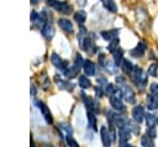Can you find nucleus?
Here are the masks:
<instances>
[{
    "instance_id": "obj_1",
    "label": "nucleus",
    "mask_w": 158,
    "mask_h": 147,
    "mask_svg": "<svg viewBox=\"0 0 158 147\" xmlns=\"http://www.w3.org/2000/svg\"><path fill=\"white\" fill-rule=\"evenodd\" d=\"M116 82L118 83V88L121 89V91H122V95H123L125 100H126L127 103L133 104V103L136 101L135 91H133V90H132V88L126 83L125 78H122V77H116Z\"/></svg>"
},
{
    "instance_id": "obj_2",
    "label": "nucleus",
    "mask_w": 158,
    "mask_h": 147,
    "mask_svg": "<svg viewBox=\"0 0 158 147\" xmlns=\"http://www.w3.org/2000/svg\"><path fill=\"white\" fill-rule=\"evenodd\" d=\"M132 74V79L133 82L136 83V85L139 88V89H144V86L147 85V74L144 73V70L137 65H135L133 68V72L131 73Z\"/></svg>"
},
{
    "instance_id": "obj_3",
    "label": "nucleus",
    "mask_w": 158,
    "mask_h": 147,
    "mask_svg": "<svg viewBox=\"0 0 158 147\" xmlns=\"http://www.w3.org/2000/svg\"><path fill=\"white\" fill-rule=\"evenodd\" d=\"M47 2H48V5H49V6L54 7L57 11H59V12H62V14L68 15V14H70V12L73 11V7H72L69 4L64 2V1H58V0H47Z\"/></svg>"
},
{
    "instance_id": "obj_4",
    "label": "nucleus",
    "mask_w": 158,
    "mask_h": 147,
    "mask_svg": "<svg viewBox=\"0 0 158 147\" xmlns=\"http://www.w3.org/2000/svg\"><path fill=\"white\" fill-rule=\"evenodd\" d=\"M132 117H133V120H135L137 124H141V122L146 119V112H144L143 106H141V105L135 106L133 110H132Z\"/></svg>"
},
{
    "instance_id": "obj_5",
    "label": "nucleus",
    "mask_w": 158,
    "mask_h": 147,
    "mask_svg": "<svg viewBox=\"0 0 158 147\" xmlns=\"http://www.w3.org/2000/svg\"><path fill=\"white\" fill-rule=\"evenodd\" d=\"M51 62H52V64H53L56 68H58V69H60V70H63V72H65V69L68 68L67 62H65V61H62L60 57H59L57 53H52V54H51Z\"/></svg>"
},
{
    "instance_id": "obj_6",
    "label": "nucleus",
    "mask_w": 158,
    "mask_h": 147,
    "mask_svg": "<svg viewBox=\"0 0 158 147\" xmlns=\"http://www.w3.org/2000/svg\"><path fill=\"white\" fill-rule=\"evenodd\" d=\"M35 104H36V106L40 109V111L42 112V115H43V117H44L46 122H47V124H52V121H53V120H52V115H51L49 109H48V107H47L42 101H40V100H38V101H36Z\"/></svg>"
},
{
    "instance_id": "obj_7",
    "label": "nucleus",
    "mask_w": 158,
    "mask_h": 147,
    "mask_svg": "<svg viewBox=\"0 0 158 147\" xmlns=\"http://www.w3.org/2000/svg\"><path fill=\"white\" fill-rule=\"evenodd\" d=\"M42 35L44 36L46 40H51L54 35V28L52 26V22L46 21V23L42 26Z\"/></svg>"
},
{
    "instance_id": "obj_8",
    "label": "nucleus",
    "mask_w": 158,
    "mask_h": 147,
    "mask_svg": "<svg viewBox=\"0 0 158 147\" xmlns=\"http://www.w3.org/2000/svg\"><path fill=\"white\" fill-rule=\"evenodd\" d=\"M144 52H146V44L143 43V42H138L137 43V46L133 48V49H131V56L132 57H142L143 54H144Z\"/></svg>"
},
{
    "instance_id": "obj_9",
    "label": "nucleus",
    "mask_w": 158,
    "mask_h": 147,
    "mask_svg": "<svg viewBox=\"0 0 158 147\" xmlns=\"http://www.w3.org/2000/svg\"><path fill=\"white\" fill-rule=\"evenodd\" d=\"M83 69L85 72L86 75H95V72H96V67L94 64V62H91L90 59H86L84 61V64H83Z\"/></svg>"
},
{
    "instance_id": "obj_10",
    "label": "nucleus",
    "mask_w": 158,
    "mask_h": 147,
    "mask_svg": "<svg viewBox=\"0 0 158 147\" xmlns=\"http://www.w3.org/2000/svg\"><path fill=\"white\" fill-rule=\"evenodd\" d=\"M31 21L36 25V26H41V25H44L46 22V16H43V14H37L36 11H32L31 12Z\"/></svg>"
},
{
    "instance_id": "obj_11",
    "label": "nucleus",
    "mask_w": 158,
    "mask_h": 147,
    "mask_svg": "<svg viewBox=\"0 0 158 147\" xmlns=\"http://www.w3.org/2000/svg\"><path fill=\"white\" fill-rule=\"evenodd\" d=\"M58 25L60 26V28L67 32V33H72L73 32V23L70 22V20L68 19H59L58 20Z\"/></svg>"
},
{
    "instance_id": "obj_12",
    "label": "nucleus",
    "mask_w": 158,
    "mask_h": 147,
    "mask_svg": "<svg viewBox=\"0 0 158 147\" xmlns=\"http://www.w3.org/2000/svg\"><path fill=\"white\" fill-rule=\"evenodd\" d=\"M100 136H101V141H102L104 147H109L111 143V138H110V132L105 126H102L100 128Z\"/></svg>"
},
{
    "instance_id": "obj_13",
    "label": "nucleus",
    "mask_w": 158,
    "mask_h": 147,
    "mask_svg": "<svg viewBox=\"0 0 158 147\" xmlns=\"http://www.w3.org/2000/svg\"><path fill=\"white\" fill-rule=\"evenodd\" d=\"M110 104H111V106L114 109H116L118 111H125V109H126L125 105L122 104L121 99L120 98H116L115 95H110Z\"/></svg>"
},
{
    "instance_id": "obj_14",
    "label": "nucleus",
    "mask_w": 158,
    "mask_h": 147,
    "mask_svg": "<svg viewBox=\"0 0 158 147\" xmlns=\"http://www.w3.org/2000/svg\"><path fill=\"white\" fill-rule=\"evenodd\" d=\"M81 48L85 49L88 53H94V52L96 51V47H95V44H94V41H93L90 37H86V38L84 40V42H83V44H81Z\"/></svg>"
},
{
    "instance_id": "obj_15",
    "label": "nucleus",
    "mask_w": 158,
    "mask_h": 147,
    "mask_svg": "<svg viewBox=\"0 0 158 147\" xmlns=\"http://www.w3.org/2000/svg\"><path fill=\"white\" fill-rule=\"evenodd\" d=\"M79 70H80V65L74 63L73 65H70V68H67L65 72H64V75L67 78H74L79 74Z\"/></svg>"
},
{
    "instance_id": "obj_16",
    "label": "nucleus",
    "mask_w": 158,
    "mask_h": 147,
    "mask_svg": "<svg viewBox=\"0 0 158 147\" xmlns=\"http://www.w3.org/2000/svg\"><path fill=\"white\" fill-rule=\"evenodd\" d=\"M130 135H131V131L130 128L126 126V127H121L118 128V137H120V142H127L128 138H130Z\"/></svg>"
},
{
    "instance_id": "obj_17",
    "label": "nucleus",
    "mask_w": 158,
    "mask_h": 147,
    "mask_svg": "<svg viewBox=\"0 0 158 147\" xmlns=\"http://www.w3.org/2000/svg\"><path fill=\"white\" fill-rule=\"evenodd\" d=\"M101 36L104 40L106 41H112L115 38H117L118 36V30H110V31H102L101 32Z\"/></svg>"
},
{
    "instance_id": "obj_18",
    "label": "nucleus",
    "mask_w": 158,
    "mask_h": 147,
    "mask_svg": "<svg viewBox=\"0 0 158 147\" xmlns=\"http://www.w3.org/2000/svg\"><path fill=\"white\" fill-rule=\"evenodd\" d=\"M102 67H104L109 73H111V74H115V73L117 72V69H118V65H116V63L112 62V61H105L104 64H102Z\"/></svg>"
},
{
    "instance_id": "obj_19",
    "label": "nucleus",
    "mask_w": 158,
    "mask_h": 147,
    "mask_svg": "<svg viewBox=\"0 0 158 147\" xmlns=\"http://www.w3.org/2000/svg\"><path fill=\"white\" fill-rule=\"evenodd\" d=\"M56 80H57V83H58V86L60 88V89H64V90H67V91H72L73 89H74V84H72V83H69V82H65V80H59V78L58 77H56Z\"/></svg>"
},
{
    "instance_id": "obj_20",
    "label": "nucleus",
    "mask_w": 158,
    "mask_h": 147,
    "mask_svg": "<svg viewBox=\"0 0 158 147\" xmlns=\"http://www.w3.org/2000/svg\"><path fill=\"white\" fill-rule=\"evenodd\" d=\"M146 101H147V106H148V109L149 110H156L157 107H158V100L151 94H148L147 95V99H146Z\"/></svg>"
},
{
    "instance_id": "obj_21",
    "label": "nucleus",
    "mask_w": 158,
    "mask_h": 147,
    "mask_svg": "<svg viewBox=\"0 0 158 147\" xmlns=\"http://www.w3.org/2000/svg\"><path fill=\"white\" fill-rule=\"evenodd\" d=\"M121 68H122V70H123L126 74H131V73L133 72L135 65H133L128 59H123L122 63H121Z\"/></svg>"
},
{
    "instance_id": "obj_22",
    "label": "nucleus",
    "mask_w": 158,
    "mask_h": 147,
    "mask_svg": "<svg viewBox=\"0 0 158 147\" xmlns=\"http://www.w3.org/2000/svg\"><path fill=\"white\" fill-rule=\"evenodd\" d=\"M88 122H89V128L91 127L94 131L98 128L96 127V117H95V112L91 110H88Z\"/></svg>"
},
{
    "instance_id": "obj_23",
    "label": "nucleus",
    "mask_w": 158,
    "mask_h": 147,
    "mask_svg": "<svg viewBox=\"0 0 158 147\" xmlns=\"http://www.w3.org/2000/svg\"><path fill=\"white\" fill-rule=\"evenodd\" d=\"M141 145H142V147H154L153 138H152V137H149L147 133H146V135H143V136L141 137Z\"/></svg>"
},
{
    "instance_id": "obj_24",
    "label": "nucleus",
    "mask_w": 158,
    "mask_h": 147,
    "mask_svg": "<svg viewBox=\"0 0 158 147\" xmlns=\"http://www.w3.org/2000/svg\"><path fill=\"white\" fill-rule=\"evenodd\" d=\"M74 19H75V21H77L79 25H83V23L85 22V20H86V14H85V11H83V10L77 11V12L74 14Z\"/></svg>"
},
{
    "instance_id": "obj_25",
    "label": "nucleus",
    "mask_w": 158,
    "mask_h": 147,
    "mask_svg": "<svg viewBox=\"0 0 158 147\" xmlns=\"http://www.w3.org/2000/svg\"><path fill=\"white\" fill-rule=\"evenodd\" d=\"M78 82H79L80 88H83V89H86V88H90L91 86V82H90V79L86 75H80Z\"/></svg>"
},
{
    "instance_id": "obj_26",
    "label": "nucleus",
    "mask_w": 158,
    "mask_h": 147,
    "mask_svg": "<svg viewBox=\"0 0 158 147\" xmlns=\"http://www.w3.org/2000/svg\"><path fill=\"white\" fill-rule=\"evenodd\" d=\"M102 4L111 12H116L117 11V6H116V4H115L114 0H102Z\"/></svg>"
},
{
    "instance_id": "obj_27",
    "label": "nucleus",
    "mask_w": 158,
    "mask_h": 147,
    "mask_svg": "<svg viewBox=\"0 0 158 147\" xmlns=\"http://www.w3.org/2000/svg\"><path fill=\"white\" fill-rule=\"evenodd\" d=\"M122 61H123V56H122V51L121 49H116L115 52H114V62L116 63V65H121V63H122Z\"/></svg>"
},
{
    "instance_id": "obj_28",
    "label": "nucleus",
    "mask_w": 158,
    "mask_h": 147,
    "mask_svg": "<svg viewBox=\"0 0 158 147\" xmlns=\"http://www.w3.org/2000/svg\"><path fill=\"white\" fill-rule=\"evenodd\" d=\"M104 89H105V93H106L107 95H114L115 91L118 89V86H116L115 84H109V83H107Z\"/></svg>"
},
{
    "instance_id": "obj_29",
    "label": "nucleus",
    "mask_w": 158,
    "mask_h": 147,
    "mask_svg": "<svg viewBox=\"0 0 158 147\" xmlns=\"http://www.w3.org/2000/svg\"><path fill=\"white\" fill-rule=\"evenodd\" d=\"M146 121H147V125L148 126H154L156 122H157V117L153 114H147L146 115Z\"/></svg>"
},
{
    "instance_id": "obj_30",
    "label": "nucleus",
    "mask_w": 158,
    "mask_h": 147,
    "mask_svg": "<svg viewBox=\"0 0 158 147\" xmlns=\"http://www.w3.org/2000/svg\"><path fill=\"white\" fill-rule=\"evenodd\" d=\"M117 47H118V38H115V40L110 41V44L107 46V49L114 53V52L117 49Z\"/></svg>"
},
{
    "instance_id": "obj_31",
    "label": "nucleus",
    "mask_w": 158,
    "mask_h": 147,
    "mask_svg": "<svg viewBox=\"0 0 158 147\" xmlns=\"http://www.w3.org/2000/svg\"><path fill=\"white\" fill-rule=\"evenodd\" d=\"M157 70H158V65L156 63L151 64L149 68H148V75L151 77H157Z\"/></svg>"
},
{
    "instance_id": "obj_32",
    "label": "nucleus",
    "mask_w": 158,
    "mask_h": 147,
    "mask_svg": "<svg viewBox=\"0 0 158 147\" xmlns=\"http://www.w3.org/2000/svg\"><path fill=\"white\" fill-rule=\"evenodd\" d=\"M67 143H68V146L69 147H79V145H78V142L72 137V135H67Z\"/></svg>"
},
{
    "instance_id": "obj_33",
    "label": "nucleus",
    "mask_w": 158,
    "mask_h": 147,
    "mask_svg": "<svg viewBox=\"0 0 158 147\" xmlns=\"http://www.w3.org/2000/svg\"><path fill=\"white\" fill-rule=\"evenodd\" d=\"M151 94L158 100V84L157 83H152L151 84Z\"/></svg>"
},
{
    "instance_id": "obj_34",
    "label": "nucleus",
    "mask_w": 158,
    "mask_h": 147,
    "mask_svg": "<svg viewBox=\"0 0 158 147\" xmlns=\"http://www.w3.org/2000/svg\"><path fill=\"white\" fill-rule=\"evenodd\" d=\"M147 135H148L149 137L154 138V137L157 136V131H156V127H154V126H148V128H147Z\"/></svg>"
},
{
    "instance_id": "obj_35",
    "label": "nucleus",
    "mask_w": 158,
    "mask_h": 147,
    "mask_svg": "<svg viewBox=\"0 0 158 147\" xmlns=\"http://www.w3.org/2000/svg\"><path fill=\"white\" fill-rule=\"evenodd\" d=\"M104 89H102V86H95V94H96V96L98 98H101L102 96V94H104Z\"/></svg>"
},
{
    "instance_id": "obj_36",
    "label": "nucleus",
    "mask_w": 158,
    "mask_h": 147,
    "mask_svg": "<svg viewBox=\"0 0 158 147\" xmlns=\"http://www.w3.org/2000/svg\"><path fill=\"white\" fill-rule=\"evenodd\" d=\"M62 127L68 132V135H72V133H73V130H72V127H70L68 124H62Z\"/></svg>"
},
{
    "instance_id": "obj_37",
    "label": "nucleus",
    "mask_w": 158,
    "mask_h": 147,
    "mask_svg": "<svg viewBox=\"0 0 158 147\" xmlns=\"http://www.w3.org/2000/svg\"><path fill=\"white\" fill-rule=\"evenodd\" d=\"M110 138H111V142H114L115 140H116V135H115V131H114V128H110Z\"/></svg>"
},
{
    "instance_id": "obj_38",
    "label": "nucleus",
    "mask_w": 158,
    "mask_h": 147,
    "mask_svg": "<svg viewBox=\"0 0 158 147\" xmlns=\"http://www.w3.org/2000/svg\"><path fill=\"white\" fill-rule=\"evenodd\" d=\"M118 147H133V146H132V145H130L128 142H120Z\"/></svg>"
},
{
    "instance_id": "obj_39",
    "label": "nucleus",
    "mask_w": 158,
    "mask_h": 147,
    "mask_svg": "<svg viewBox=\"0 0 158 147\" xmlns=\"http://www.w3.org/2000/svg\"><path fill=\"white\" fill-rule=\"evenodd\" d=\"M36 94V88L33 85H31V95H35Z\"/></svg>"
},
{
    "instance_id": "obj_40",
    "label": "nucleus",
    "mask_w": 158,
    "mask_h": 147,
    "mask_svg": "<svg viewBox=\"0 0 158 147\" xmlns=\"http://www.w3.org/2000/svg\"><path fill=\"white\" fill-rule=\"evenodd\" d=\"M41 1H42V0H31V2H32L33 5H37V4L41 2Z\"/></svg>"
},
{
    "instance_id": "obj_41",
    "label": "nucleus",
    "mask_w": 158,
    "mask_h": 147,
    "mask_svg": "<svg viewBox=\"0 0 158 147\" xmlns=\"http://www.w3.org/2000/svg\"><path fill=\"white\" fill-rule=\"evenodd\" d=\"M157 124H158V119H157Z\"/></svg>"
}]
</instances>
